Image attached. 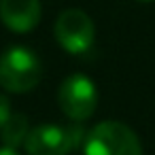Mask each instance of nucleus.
<instances>
[{"mask_svg":"<svg viewBox=\"0 0 155 155\" xmlns=\"http://www.w3.org/2000/svg\"><path fill=\"white\" fill-rule=\"evenodd\" d=\"M9 117H11V104H9L7 96L0 94V130H2V125L7 123Z\"/></svg>","mask_w":155,"mask_h":155,"instance_id":"6e6552de","label":"nucleus"},{"mask_svg":"<svg viewBox=\"0 0 155 155\" xmlns=\"http://www.w3.org/2000/svg\"><path fill=\"white\" fill-rule=\"evenodd\" d=\"M138 2H155V0H138Z\"/></svg>","mask_w":155,"mask_h":155,"instance_id":"9d476101","label":"nucleus"},{"mask_svg":"<svg viewBox=\"0 0 155 155\" xmlns=\"http://www.w3.org/2000/svg\"><path fill=\"white\" fill-rule=\"evenodd\" d=\"M43 64L32 49L24 45L9 47L0 55V87L11 94H26L41 83Z\"/></svg>","mask_w":155,"mask_h":155,"instance_id":"f257e3e1","label":"nucleus"},{"mask_svg":"<svg viewBox=\"0 0 155 155\" xmlns=\"http://www.w3.org/2000/svg\"><path fill=\"white\" fill-rule=\"evenodd\" d=\"M85 136L87 134L81 123H72L68 127L43 123L30 130L24 149L28 155H68L85 142Z\"/></svg>","mask_w":155,"mask_h":155,"instance_id":"7ed1b4c3","label":"nucleus"},{"mask_svg":"<svg viewBox=\"0 0 155 155\" xmlns=\"http://www.w3.org/2000/svg\"><path fill=\"white\" fill-rule=\"evenodd\" d=\"M28 134H30V125H28L26 115H21V113H11V117L0 130V138H2L5 147H11V149L24 144Z\"/></svg>","mask_w":155,"mask_h":155,"instance_id":"0eeeda50","label":"nucleus"},{"mask_svg":"<svg viewBox=\"0 0 155 155\" xmlns=\"http://www.w3.org/2000/svg\"><path fill=\"white\" fill-rule=\"evenodd\" d=\"M41 0H0V19L17 34L32 32L41 21Z\"/></svg>","mask_w":155,"mask_h":155,"instance_id":"423d86ee","label":"nucleus"},{"mask_svg":"<svg viewBox=\"0 0 155 155\" xmlns=\"http://www.w3.org/2000/svg\"><path fill=\"white\" fill-rule=\"evenodd\" d=\"M55 38L60 47L72 55H81L89 51L96 38V28L91 17L81 9H66L55 19Z\"/></svg>","mask_w":155,"mask_h":155,"instance_id":"39448f33","label":"nucleus"},{"mask_svg":"<svg viewBox=\"0 0 155 155\" xmlns=\"http://www.w3.org/2000/svg\"><path fill=\"white\" fill-rule=\"evenodd\" d=\"M0 155H19L15 149H11V147H2L0 149Z\"/></svg>","mask_w":155,"mask_h":155,"instance_id":"1a4fd4ad","label":"nucleus"},{"mask_svg":"<svg viewBox=\"0 0 155 155\" xmlns=\"http://www.w3.org/2000/svg\"><path fill=\"white\" fill-rule=\"evenodd\" d=\"M85 155H142L136 132L121 121H102L94 125L83 142Z\"/></svg>","mask_w":155,"mask_h":155,"instance_id":"f03ea898","label":"nucleus"},{"mask_svg":"<svg viewBox=\"0 0 155 155\" xmlns=\"http://www.w3.org/2000/svg\"><path fill=\"white\" fill-rule=\"evenodd\" d=\"M58 102L64 115L77 123L89 119L98 106V89L85 74H70L58 91Z\"/></svg>","mask_w":155,"mask_h":155,"instance_id":"20e7f679","label":"nucleus"}]
</instances>
